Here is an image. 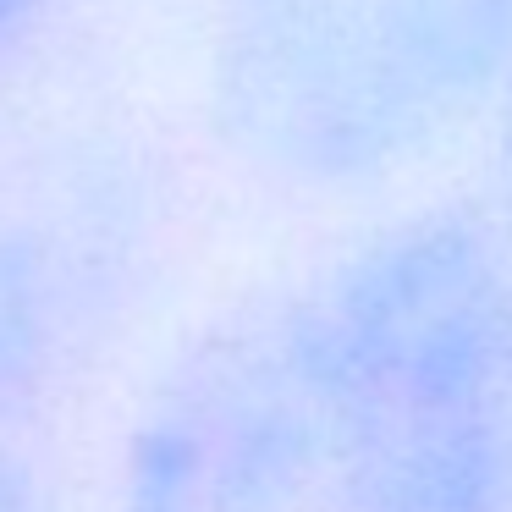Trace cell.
Returning <instances> with one entry per match:
<instances>
[{"mask_svg":"<svg viewBox=\"0 0 512 512\" xmlns=\"http://www.w3.org/2000/svg\"><path fill=\"white\" fill-rule=\"evenodd\" d=\"M512 45V0H226L215 111L248 166L342 188L397 166Z\"/></svg>","mask_w":512,"mask_h":512,"instance_id":"cell-1","label":"cell"},{"mask_svg":"<svg viewBox=\"0 0 512 512\" xmlns=\"http://www.w3.org/2000/svg\"><path fill=\"white\" fill-rule=\"evenodd\" d=\"M78 248L39 221L0 226V419L17 413L61 369L83 325Z\"/></svg>","mask_w":512,"mask_h":512,"instance_id":"cell-2","label":"cell"},{"mask_svg":"<svg viewBox=\"0 0 512 512\" xmlns=\"http://www.w3.org/2000/svg\"><path fill=\"white\" fill-rule=\"evenodd\" d=\"M0 512H56L45 474L6 435H0Z\"/></svg>","mask_w":512,"mask_h":512,"instance_id":"cell-3","label":"cell"},{"mask_svg":"<svg viewBox=\"0 0 512 512\" xmlns=\"http://www.w3.org/2000/svg\"><path fill=\"white\" fill-rule=\"evenodd\" d=\"M61 0H0V61L17 56L34 34H45Z\"/></svg>","mask_w":512,"mask_h":512,"instance_id":"cell-4","label":"cell"}]
</instances>
